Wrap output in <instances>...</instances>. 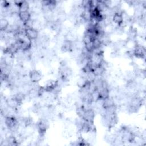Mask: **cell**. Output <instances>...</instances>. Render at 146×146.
<instances>
[{
  "instance_id": "10",
  "label": "cell",
  "mask_w": 146,
  "mask_h": 146,
  "mask_svg": "<svg viewBox=\"0 0 146 146\" xmlns=\"http://www.w3.org/2000/svg\"><path fill=\"white\" fill-rule=\"evenodd\" d=\"M121 13H115L112 16V21H113L117 25H121L123 23V18Z\"/></svg>"
},
{
  "instance_id": "14",
  "label": "cell",
  "mask_w": 146,
  "mask_h": 146,
  "mask_svg": "<svg viewBox=\"0 0 146 146\" xmlns=\"http://www.w3.org/2000/svg\"><path fill=\"white\" fill-rule=\"evenodd\" d=\"M13 98L16 99L19 103L21 104L22 102L25 99V95L24 93L22 92H18L15 94L14 95Z\"/></svg>"
},
{
  "instance_id": "3",
  "label": "cell",
  "mask_w": 146,
  "mask_h": 146,
  "mask_svg": "<svg viewBox=\"0 0 146 146\" xmlns=\"http://www.w3.org/2000/svg\"><path fill=\"white\" fill-rule=\"evenodd\" d=\"M29 78L31 82L38 83L42 79V74L38 70H33L29 72Z\"/></svg>"
},
{
  "instance_id": "4",
  "label": "cell",
  "mask_w": 146,
  "mask_h": 146,
  "mask_svg": "<svg viewBox=\"0 0 146 146\" xmlns=\"http://www.w3.org/2000/svg\"><path fill=\"white\" fill-rule=\"evenodd\" d=\"M94 117H95V112L92 109L90 108L86 110L82 119L87 122L93 123Z\"/></svg>"
},
{
  "instance_id": "13",
  "label": "cell",
  "mask_w": 146,
  "mask_h": 146,
  "mask_svg": "<svg viewBox=\"0 0 146 146\" xmlns=\"http://www.w3.org/2000/svg\"><path fill=\"white\" fill-rule=\"evenodd\" d=\"M9 26V21L5 18H2L0 19V29L1 31H5Z\"/></svg>"
},
{
  "instance_id": "9",
  "label": "cell",
  "mask_w": 146,
  "mask_h": 146,
  "mask_svg": "<svg viewBox=\"0 0 146 146\" xmlns=\"http://www.w3.org/2000/svg\"><path fill=\"white\" fill-rule=\"evenodd\" d=\"M6 103L7 106L10 108H11V109H13V110H15L17 109V108L18 107V106L21 104L16 99H15L13 97L7 99L6 101Z\"/></svg>"
},
{
  "instance_id": "17",
  "label": "cell",
  "mask_w": 146,
  "mask_h": 146,
  "mask_svg": "<svg viewBox=\"0 0 146 146\" xmlns=\"http://www.w3.org/2000/svg\"><path fill=\"white\" fill-rule=\"evenodd\" d=\"M87 82H88V80L86 78L80 76V78L78 79V80L77 82V85L81 88L86 85V84L87 83Z\"/></svg>"
},
{
  "instance_id": "1",
  "label": "cell",
  "mask_w": 146,
  "mask_h": 146,
  "mask_svg": "<svg viewBox=\"0 0 146 146\" xmlns=\"http://www.w3.org/2000/svg\"><path fill=\"white\" fill-rule=\"evenodd\" d=\"M5 124L7 128L13 132H15L19 127L18 120L15 116H13L5 117Z\"/></svg>"
},
{
  "instance_id": "5",
  "label": "cell",
  "mask_w": 146,
  "mask_h": 146,
  "mask_svg": "<svg viewBox=\"0 0 146 146\" xmlns=\"http://www.w3.org/2000/svg\"><path fill=\"white\" fill-rule=\"evenodd\" d=\"M26 35L30 40H36L38 37V30L30 27L26 28Z\"/></svg>"
},
{
  "instance_id": "2",
  "label": "cell",
  "mask_w": 146,
  "mask_h": 146,
  "mask_svg": "<svg viewBox=\"0 0 146 146\" xmlns=\"http://www.w3.org/2000/svg\"><path fill=\"white\" fill-rule=\"evenodd\" d=\"M48 127V121L46 119H42L38 123V131L41 136L43 135Z\"/></svg>"
},
{
  "instance_id": "11",
  "label": "cell",
  "mask_w": 146,
  "mask_h": 146,
  "mask_svg": "<svg viewBox=\"0 0 146 146\" xmlns=\"http://www.w3.org/2000/svg\"><path fill=\"white\" fill-rule=\"evenodd\" d=\"M99 94V98L100 99H104L110 97V89L109 88H102L98 90Z\"/></svg>"
},
{
  "instance_id": "6",
  "label": "cell",
  "mask_w": 146,
  "mask_h": 146,
  "mask_svg": "<svg viewBox=\"0 0 146 146\" xmlns=\"http://www.w3.org/2000/svg\"><path fill=\"white\" fill-rule=\"evenodd\" d=\"M133 55L137 58H143L145 55V50L141 45H136L133 52Z\"/></svg>"
},
{
  "instance_id": "8",
  "label": "cell",
  "mask_w": 146,
  "mask_h": 146,
  "mask_svg": "<svg viewBox=\"0 0 146 146\" xmlns=\"http://www.w3.org/2000/svg\"><path fill=\"white\" fill-rule=\"evenodd\" d=\"M18 15L20 21H21L24 24L26 23L31 19V14L29 12V11H19Z\"/></svg>"
},
{
  "instance_id": "12",
  "label": "cell",
  "mask_w": 146,
  "mask_h": 146,
  "mask_svg": "<svg viewBox=\"0 0 146 146\" xmlns=\"http://www.w3.org/2000/svg\"><path fill=\"white\" fill-rule=\"evenodd\" d=\"M115 105V102L114 100L109 98H107L106 99H104L103 100V102H102V107L104 109H106L112 106Z\"/></svg>"
},
{
  "instance_id": "16",
  "label": "cell",
  "mask_w": 146,
  "mask_h": 146,
  "mask_svg": "<svg viewBox=\"0 0 146 146\" xmlns=\"http://www.w3.org/2000/svg\"><path fill=\"white\" fill-rule=\"evenodd\" d=\"M136 35H137L136 29L133 27H131L128 31V38L129 39H133L136 38Z\"/></svg>"
},
{
  "instance_id": "7",
  "label": "cell",
  "mask_w": 146,
  "mask_h": 146,
  "mask_svg": "<svg viewBox=\"0 0 146 146\" xmlns=\"http://www.w3.org/2000/svg\"><path fill=\"white\" fill-rule=\"evenodd\" d=\"M73 42L66 39L63 42L61 50L63 52H71L73 50Z\"/></svg>"
},
{
  "instance_id": "15",
  "label": "cell",
  "mask_w": 146,
  "mask_h": 146,
  "mask_svg": "<svg viewBox=\"0 0 146 146\" xmlns=\"http://www.w3.org/2000/svg\"><path fill=\"white\" fill-rule=\"evenodd\" d=\"M6 141L9 145H17V140L16 137L13 135L9 136L6 139Z\"/></svg>"
}]
</instances>
